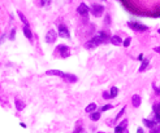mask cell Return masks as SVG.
I'll return each mask as SVG.
<instances>
[{
	"instance_id": "obj_1",
	"label": "cell",
	"mask_w": 160,
	"mask_h": 133,
	"mask_svg": "<svg viewBox=\"0 0 160 133\" xmlns=\"http://www.w3.org/2000/svg\"><path fill=\"white\" fill-rule=\"evenodd\" d=\"M128 27H129V29H132L133 31H137V32L149 31V26L143 25V23L137 22V21H129V22H128Z\"/></svg>"
},
{
	"instance_id": "obj_2",
	"label": "cell",
	"mask_w": 160,
	"mask_h": 133,
	"mask_svg": "<svg viewBox=\"0 0 160 133\" xmlns=\"http://www.w3.org/2000/svg\"><path fill=\"white\" fill-rule=\"evenodd\" d=\"M77 13L81 16V18H83V21L87 22L89 21V14H90V8L87 7L85 3H81L77 7Z\"/></svg>"
},
{
	"instance_id": "obj_3",
	"label": "cell",
	"mask_w": 160,
	"mask_h": 133,
	"mask_svg": "<svg viewBox=\"0 0 160 133\" xmlns=\"http://www.w3.org/2000/svg\"><path fill=\"white\" fill-rule=\"evenodd\" d=\"M90 13H91L94 17H96V18L102 17V16L104 14V5L98 4V3H94V4H91V8H90Z\"/></svg>"
},
{
	"instance_id": "obj_4",
	"label": "cell",
	"mask_w": 160,
	"mask_h": 133,
	"mask_svg": "<svg viewBox=\"0 0 160 133\" xmlns=\"http://www.w3.org/2000/svg\"><path fill=\"white\" fill-rule=\"evenodd\" d=\"M55 53H59V56L61 57V58H68V57L70 56V48L65 44H60L56 47Z\"/></svg>"
},
{
	"instance_id": "obj_5",
	"label": "cell",
	"mask_w": 160,
	"mask_h": 133,
	"mask_svg": "<svg viewBox=\"0 0 160 133\" xmlns=\"http://www.w3.org/2000/svg\"><path fill=\"white\" fill-rule=\"evenodd\" d=\"M57 36H59L57 31H55L53 29H50L47 31L46 36H44V41H46L47 44H55L56 40H57Z\"/></svg>"
},
{
	"instance_id": "obj_6",
	"label": "cell",
	"mask_w": 160,
	"mask_h": 133,
	"mask_svg": "<svg viewBox=\"0 0 160 133\" xmlns=\"http://www.w3.org/2000/svg\"><path fill=\"white\" fill-rule=\"evenodd\" d=\"M57 34H59V36L63 39H70L69 29L64 25V23H59V25H57Z\"/></svg>"
},
{
	"instance_id": "obj_7",
	"label": "cell",
	"mask_w": 160,
	"mask_h": 133,
	"mask_svg": "<svg viewBox=\"0 0 160 133\" xmlns=\"http://www.w3.org/2000/svg\"><path fill=\"white\" fill-rule=\"evenodd\" d=\"M96 35L100 38V40L103 41V44L108 43V41H111V35H110V32L105 31V30H100V31H99Z\"/></svg>"
},
{
	"instance_id": "obj_8",
	"label": "cell",
	"mask_w": 160,
	"mask_h": 133,
	"mask_svg": "<svg viewBox=\"0 0 160 133\" xmlns=\"http://www.w3.org/2000/svg\"><path fill=\"white\" fill-rule=\"evenodd\" d=\"M152 110H154V120H155L158 124H160V105L155 104L152 106Z\"/></svg>"
},
{
	"instance_id": "obj_9",
	"label": "cell",
	"mask_w": 160,
	"mask_h": 133,
	"mask_svg": "<svg viewBox=\"0 0 160 133\" xmlns=\"http://www.w3.org/2000/svg\"><path fill=\"white\" fill-rule=\"evenodd\" d=\"M141 104H142L141 96H139V94H133V96H132V105H133V107L138 108V107L141 106Z\"/></svg>"
},
{
	"instance_id": "obj_10",
	"label": "cell",
	"mask_w": 160,
	"mask_h": 133,
	"mask_svg": "<svg viewBox=\"0 0 160 133\" xmlns=\"http://www.w3.org/2000/svg\"><path fill=\"white\" fill-rule=\"evenodd\" d=\"M46 75H48V76H60V78H64L65 72L61 71V70H47L46 71Z\"/></svg>"
},
{
	"instance_id": "obj_11",
	"label": "cell",
	"mask_w": 160,
	"mask_h": 133,
	"mask_svg": "<svg viewBox=\"0 0 160 133\" xmlns=\"http://www.w3.org/2000/svg\"><path fill=\"white\" fill-rule=\"evenodd\" d=\"M22 32H23V35H25V38L29 39V41H33V38H34V35H33V31L30 30V27L23 26V27H22Z\"/></svg>"
},
{
	"instance_id": "obj_12",
	"label": "cell",
	"mask_w": 160,
	"mask_h": 133,
	"mask_svg": "<svg viewBox=\"0 0 160 133\" xmlns=\"http://www.w3.org/2000/svg\"><path fill=\"white\" fill-rule=\"evenodd\" d=\"M126 125H128V120L124 119L119 125H116V128H114V133H121L122 131H125V129H126Z\"/></svg>"
},
{
	"instance_id": "obj_13",
	"label": "cell",
	"mask_w": 160,
	"mask_h": 133,
	"mask_svg": "<svg viewBox=\"0 0 160 133\" xmlns=\"http://www.w3.org/2000/svg\"><path fill=\"white\" fill-rule=\"evenodd\" d=\"M111 44H113V45H122V39H121V36L120 35H112L111 36V41H110Z\"/></svg>"
},
{
	"instance_id": "obj_14",
	"label": "cell",
	"mask_w": 160,
	"mask_h": 133,
	"mask_svg": "<svg viewBox=\"0 0 160 133\" xmlns=\"http://www.w3.org/2000/svg\"><path fill=\"white\" fill-rule=\"evenodd\" d=\"M65 81H68V83H75V81L78 80V78L75 76L74 74H68V72H65L64 78H63Z\"/></svg>"
},
{
	"instance_id": "obj_15",
	"label": "cell",
	"mask_w": 160,
	"mask_h": 133,
	"mask_svg": "<svg viewBox=\"0 0 160 133\" xmlns=\"http://www.w3.org/2000/svg\"><path fill=\"white\" fill-rule=\"evenodd\" d=\"M142 123H143V125L147 127L149 129H152L154 127L158 125V123H156L155 120H150V119H143V120H142Z\"/></svg>"
},
{
	"instance_id": "obj_16",
	"label": "cell",
	"mask_w": 160,
	"mask_h": 133,
	"mask_svg": "<svg viewBox=\"0 0 160 133\" xmlns=\"http://www.w3.org/2000/svg\"><path fill=\"white\" fill-rule=\"evenodd\" d=\"M14 106H16V110L17 111H22L23 108L26 107V105H25V102H23V101H21V99L16 98V99H14Z\"/></svg>"
},
{
	"instance_id": "obj_17",
	"label": "cell",
	"mask_w": 160,
	"mask_h": 133,
	"mask_svg": "<svg viewBox=\"0 0 160 133\" xmlns=\"http://www.w3.org/2000/svg\"><path fill=\"white\" fill-rule=\"evenodd\" d=\"M150 66V60L149 58H144L143 61L141 62V66H139V69H138V71L139 72H143L144 70H147V67Z\"/></svg>"
},
{
	"instance_id": "obj_18",
	"label": "cell",
	"mask_w": 160,
	"mask_h": 133,
	"mask_svg": "<svg viewBox=\"0 0 160 133\" xmlns=\"http://www.w3.org/2000/svg\"><path fill=\"white\" fill-rule=\"evenodd\" d=\"M17 14H18V18H20V21L23 23V26H28V27H30V23H29V21H28V18H26V16L22 13L21 10H18L17 12Z\"/></svg>"
},
{
	"instance_id": "obj_19",
	"label": "cell",
	"mask_w": 160,
	"mask_h": 133,
	"mask_svg": "<svg viewBox=\"0 0 160 133\" xmlns=\"http://www.w3.org/2000/svg\"><path fill=\"white\" fill-rule=\"evenodd\" d=\"M96 107H98V106H96L95 102H91V104H89V105L86 106L85 111H86L87 114H91V113H94V111H96Z\"/></svg>"
},
{
	"instance_id": "obj_20",
	"label": "cell",
	"mask_w": 160,
	"mask_h": 133,
	"mask_svg": "<svg viewBox=\"0 0 160 133\" xmlns=\"http://www.w3.org/2000/svg\"><path fill=\"white\" fill-rule=\"evenodd\" d=\"M100 115H102L100 111H94V113L90 114V120H92V122H98V120L100 119Z\"/></svg>"
},
{
	"instance_id": "obj_21",
	"label": "cell",
	"mask_w": 160,
	"mask_h": 133,
	"mask_svg": "<svg viewBox=\"0 0 160 133\" xmlns=\"http://www.w3.org/2000/svg\"><path fill=\"white\" fill-rule=\"evenodd\" d=\"M96 47H98V45H96L94 41L91 40V39H90V40H87L86 43H85V48H86V49H89V50L90 49H94V48H96Z\"/></svg>"
},
{
	"instance_id": "obj_22",
	"label": "cell",
	"mask_w": 160,
	"mask_h": 133,
	"mask_svg": "<svg viewBox=\"0 0 160 133\" xmlns=\"http://www.w3.org/2000/svg\"><path fill=\"white\" fill-rule=\"evenodd\" d=\"M16 32H17V29H12L11 31H9V35H8V40H11V41H13L14 39H16Z\"/></svg>"
},
{
	"instance_id": "obj_23",
	"label": "cell",
	"mask_w": 160,
	"mask_h": 133,
	"mask_svg": "<svg viewBox=\"0 0 160 133\" xmlns=\"http://www.w3.org/2000/svg\"><path fill=\"white\" fill-rule=\"evenodd\" d=\"M110 94H111V98L117 97V94H119V88H117V87H112L110 90Z\"/></svg>"
},
{
	"instance_id": "obj_24",
	"label": "cell",
	"mask_w": 160,
	"mask_h": 133,
	"mask_svg": "<svg viewBox=\"0 0 160 133\" xmlns=\"http://www.w3.org/2000/svg\"><path fill=\"white\" fill-rule=\"evenodd\" d=\"M51 1H52V0H39V7H41V8L50 7V5H51Z\"/></svg>"
},
{
	"instance_id": "obj_25",
	"label": "cell",
	"mask_w": 160,
	"mask_h": 133,
	"mask_svg": "<svg viewBox=\"0 0 160 133\" xmlns=\"http://www.w3.org/2000/svg\"><path fill=\"white\" fill-rule=\"evenodd\" d=\"M125 110H126V107L124 106V107L121 108V110H120V113H119V114H117V115H116V118H114V122H117V120H119L120 118H121V116L124 115V114H125Z\"/></svg>"
},
{
	"instance_id": "obj_26",
	"label": "cell",
	"mask_w": 160,
	"mask_h": 133,
	"mask_svg": "<svg viewBox=\"0 0 160 133\" xmlns=\"http://www.w3.org/2000/svg\"><path fill=\"white\" fill-rule=\"evenodd\" d=\"M113 107H114L113 105H111V104H107V105H104V106L100 108V113H103V111H108V110H111V108H113Z\"/></svg>"
},
{
	"instance_id": "obj_27",
	"label": "cell",
	"mask_w": 160,
	"mask_h": 133,
	"mask_svg": "<svg viewBox=\"0 0 160 133\" xmlns=\"http://www.w3.org/2000/svg\"><path fill=\"white\" fill-rule=\"evenodd\" d=\"M130 43H132V38H130V36H129V38H126L125 40H124L122 45H124V47H125V48H128L129 45H130Z\"/></svg>"
},
{
	"instance_id": "obj_28",
	"label": "cell",
	"mask_w": 160,
	"mask_h": 133,
	"mask_svg": "<svg viewBox=\"0 0 160 133\" xmlns=\"http://www.w3.org/2000/svg\"><path fill=\"white\" fill-rule=\"evenodd\" d=\"M151 133H160V124H158L156 127H154L152 129H150Z\"/></svg>"
},
{
	"instance_id": "obj_29",
	"label": "cell",
	"mask_w": 160,
	"mask_h": 133,
	"mask_svg": "<svg viewBox=\"0 0 160 133\" xmlns=\"http://www.w3.org/2000/svg\"><path fill=\"white\" fill-rule=\"evenodd\" d=\"M104 23L105 25H111V16L110 14H105V17H104Z\"/></svg>"
},
{
	"instance_id": "obj_30",
	"label": "cell",
	"mask_w": 160,
	"mask_h": 133,
	"mask_svg": "<svg viewBox=\"0 0 160 133\" xmlns=\"http://www.w3.org/2000/svg\"><path fill=\"white\" fill-rule=\"evenodd\" d=\"M7 38H8V34H7V32H3V34H1V36H0V44H1L3 41H4V40H5V39H7Z\"/></svg>"
},
{
	"instance_id": "obj_31",
	"label": "cell",
	"mask_w": 160,
	"mask_h": 133,
	"mask_svg": "<svg viewBox=\"0 0 160 133\" xmlns=\"http://www.w3.org/2000/svg\"><path fill=\"white\" fill-rule=\"evenodd\" d=\"M73 133H85V129H83L82 127H77V128L74 129Z\"/></svg>"
},
{
	"instance_id": "obj_32",
	"label": "cell",
	"mask_w": 160,
	"mask_h": 133,
	"mask_svg": "<svg viewBox=\"0 0 160 133\" xmlns=\"http://www.w3.org/2000/svg\"><path fill=\"white\" fill-rule=\"evenodd\" d=\"M103 98H104V99H110V98H111L110 92H103Z\"/></svg>"
},
{
	"instance_id": "obj_33",
	"label": "cell",
	"mask_w": 160,
	"mask_h": 133,
	"mask_svg": "<svg viewBox=\"0 0 160 133\" xmlns=\"http://www.w3.org/2000/svg\"><path fill=\"white\" fill-rule=\"evenodd\" d=\"M154 89H155V93H156V96H160V88H159V87L154 85Z\"/></svg>"
},
{
	"instance_id": "obj_34",
	"label": "cell",
	"mask_w": 160,
	"mask_h": 133,
	"mask_svg": "<svg viewBox=\"0 0 160 133\" xmlns=\"http://www.w3.org/2000/svg\"><path fill=\"white\" fill-rule=\"evenodd\" d=\"M154 50H155L156 53H160V45H159V47H155V48H154Z\"/></svg>"
},
{
	"instance_id": "obj_35",
	"label": "cell",
	"mask_w": 160,
	"mask_h": 133,
	"mask_svg": "<svg viewBox=\"0 0 160 133\" xmlns=\"http://www.w3.org/2000/svg\"><path fill=\"white\" fill-rule=\"evenodd\" d=\"M138 60H139V61H143V54H139V56H138Z\"/></svg>"
},
{
	"instance_id": "obj_36",
	"label": "cell",
	"mask_w": 160,
	"mask_h": 133,
	"mask_svg": "<svg viewBox=\"0 0 160 133\" xmlns=\"http://www.w3.org/2000/svg\"><path fill=\"white\" fill-rule=\"evenodd\" d=\"M137 133H144V132H143V129H142V128H141V127H139V128H138V129H137Z\"/></svg>"
},
{
	"instance_id": "obj_37",
	"label": "cell",
	"mask_w": 160,
	"mask_h": 133,
	"mask_svg": "<svg viewBox=\"0 0 160 133\" xmlns=\"http://www.w3.org/2000/svg\"><path fill=\"white\" fill-rule=\"evenodd\" d=\"M21 127H22V128H26V124H25V123H21V124H20Z\"/></svg>"
},
{
	"instance_id": "obj_38",
	"label": "cell",
	"mask_w": 160,
	"mask_h": 133,
	"mask_svg": "<svg viewBox=\"0 0 160 133\" xmlns=\"http://www.w3.org/2000/svg\"><path fill=\"white\" fill-rule=\"evenodd\" d=\"M121 133H129V131H128V128H126V129H125V131H122Z\"/></svg>"
},
{
	"instance_id": "obj_39",
	"label": "cell",
	"mask_w": 160,
	"mask_h": 133,
	"mask_svg": "<svg viewBox=\"0 0 160 133\" xmlns=\"http://www.w3.org/2000/svg\"><path fill=\"white\" fill-rule=\"evenodd\" d=\"M96 133H105V132H96Z\"/></svg>"
},
{
	"instance_id": "obj_40",
	"label": "cell",
	"mask_w": 160,
	"mask_h": 133,
	"mask_svg": "<svg viewBox=\"0 0 160 133\" xmlns=\"http://www.w3.org/2000/svg\"><path fill=\"white\" fill-rule=\"evenodd\" d=\"M100 1H107V0H100Z\"/></svg>"
},
{
	"instance_id": "obj_41",
	"label": "cell",
	"mask_w": 160,
	"mask_h": 133,
	"mask_svg": "<svg viewBox=\"0 0 160 133\" xmlns=\"http://www.w3.org/2000/svg\"><path fill=\"white\" fill-rule=\"evenodd\" d=\"M158 32H159V34H160V29H159V30H158Z\"/></svg>"
},
{
	"instance_id": "obj_42",
	"label": "cell",
	"mask_w": 160,
	"mask_h": 133,
	"mask_svg": "<svg viewBox=\"0 0 160 133\" xmlns=\"http://www.w3.org/2000/svg\"><path fill=\"white\" fill-rule=\"evenodd\" d=\"M159 105H160V104H159Z\"/></svg>"
}]
</instances>
